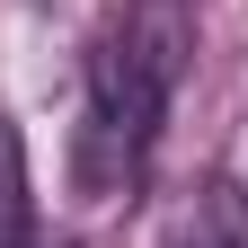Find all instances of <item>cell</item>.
I'll use <instances>...</instances> for the list:
<instances>
[{
	"instance_id": "7a4b0ae2",
	"label": "cell",
	"mask_w": 248,
	"mask_h": 248,
	"mask_svg": "<svg viewBox=\"0 0 248 248\" xmlns=\"http://www.w3.org/2000/svg\"><path fill=\"white\" fill-rule=\"evenodd\" d=\"M160 248H248V195H239L231 177H204L195 195L169 213Z\"/></svg>"
},
{
	"instance_id": "6da1fadb",
	"label": "cell",
	"mask_w": 248,
	"mask_h": 248,
	"mask_svg": "<svg viewBox=\"0 0 248 248\" xmlns=\"http://www.w3.org/2000/svg\"><path fill=\"white\" fill-rule=\"evenodd\" d=\"M186 62H195V9H186V0H124L107 18V36L89 45L80 133H71V169H80L89 204L142 195Z\"/></svg>"
},
{
	"instance_id": "3957f363",
	"label": "cell",
	"mask_w": 248,
	"mask_h": 248,
	"mask_svg": "<svg viewBox=\"0 0 248 248\" xmlns=\"http://www.w3.org/2000/svg\"><path fill=\"white\" fill-rule=\"evenodd\" d=\"M0 248H36V195H27V142L0 115Z\"/></svg>"
}]
</instances>
